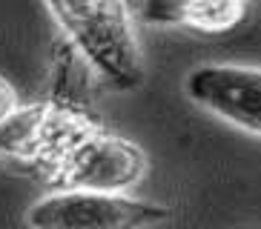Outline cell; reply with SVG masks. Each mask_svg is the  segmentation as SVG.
<instances>
[{
  "mask_svg": "<svg viewBox=\"0 0 261 229\" xmlns=\"http://www.w3.org/2000/svg\"><path fill=\"white\" fill-rule=\"evenodd\" d=\"M46 6L109 86L129 92L144 83V54L126 0H46Z\"/></svg>",
  "mask_w": 261,
  "mask_h": 229,
  "instance_id": "obj_1",
  "label": "cell"
},
{
  "mask_svg": "<svg viewBox=\"0 0 261 229\" xmlns=\"http://www.w3.org/2000/svg\"><path fill=\"white\" fill-rule=\"evenodd\" d=\"M167 218V206L107 189L55 192L35 201L26 212L29 229H152Z\"/></svg>",
  "mask_w": 261,
  "mask_h": 229,
  "instance_id": "obj_2",
  "label": "cell"
},
{
  "mask_svg": "<svg viewBox=\"0 0 261 229\" xmlns=\"http://www.w3.org/2000/svg\"><path fill=\"white\" fill-rule=\"evenodd\" d=\"M190 100L244 132L261 135V69L198 66L184 80Z\"/></svg>",
  "mask_w": 261,
  "mask_h": 229,
  "instance_id": "obj_3",
  "label": "cell"
},
{
  "mask_svg": "<svg viewBox=\"0 0 261 229\" xmlns=\"http://www.w3.org/2000/svg\"><path fill=\"white\" fill-rule=\"evenodd\" d=\"M69 178L84 189H118L144 172V155L121 140H86L75 146L69 160Z\"/></svg>",
  "mask_w": 261,
  "mask_h": 229,
  "instance_id": "obj_4",
  "label": "cell"
},
{
  "mask_svg": "<svg viewBox=\"0 0 261 229\" xmlns=\"http://www.w3.org/2000/svg\"><path fill=\"white\" fill-rule=\"evenodd\" d=\"M247 15V0H144L141 17L158 26L230 32Z\"/></svg>",
  "mask_w": 261,
  "mask_h": 229,
  "instance_id": "obj_5",
  "label": "cell"
},
{
  "mask_svg": "<svg viewBox=\"0 0 261 229\" xmlns=\"http://www.w3.org/2000/svg\"><path fill=\"white\" fill-rule=\"evenodd\" d=\"M17 114V92L6 77H0V126Z\"/></svg>",
  "mask_w": 261,
  "mask_h": 229,
  "instance_id": "obj_6",
  "label": "cell"
}]
</instances>
